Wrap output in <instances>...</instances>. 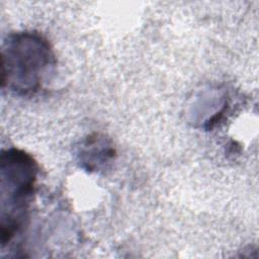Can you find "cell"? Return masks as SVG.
I'll use <instances>...</instances> for the list:
<instances>
[{
	"instance_id": "6da1fadb",
	"label": "cell",
	"mask_w": 259,
	"mask_h": 259,
	"mask_svg": "<svg viewBox=\"0 0 259 259\" xmlns=\"http://www.w3.org/2000/svg\"><path fill=\"white\" fill-rule=\"evenodd\" d=\"M55 65L53 51L41 35L18 32L9 36L1 53V83L19 94L36 92Z\"/></svg>"
},
{
	"instance_id": "7a4b0ae2",
	"label": "cell",
	"mask_w": 259,
	"mask_h": 259,
	"mask_svg": "<svg viewBox=\"0 0 259 259\" xmlns=\"http://www.w3.org/2000/svg\"><path fill=\"white\" fill-rule=\"evenodd\" d=\"M1 244L10 242L26 218L33 194L37 166L30 155L18 149L1 154Z\"/></svg>"
}]
</instances>
